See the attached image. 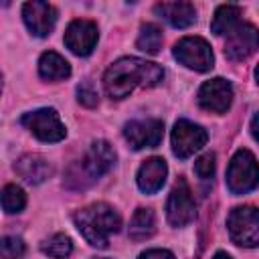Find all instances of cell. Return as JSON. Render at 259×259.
I'll return each mask as SVG.
<instances>
[{"label":"cell","mask_w":259,"mask_h":259,"mask_svg":"<svg viewBox=\"0 0 259 259\" xmlns=\"http://www.w3.org/2000/svg\"><path fill=\"white\" fill-rule=\"evenodd\" d=\"M162 79H164V71L160 65L138 57H123L117 59L105 71L103 87L111 99H123L136 87H154Z\"/></svg>","instance_id":"cell-1"},{"label":"cell","mask_w":259,"mask_h":259,"mask_svg":"<svg viewBox=\"0 0 259 259\" xmlns=\"http://www.w3.org/2000/svg\"><path fill=\"white\" fill-rule=\"evenodd\" d=\"M73 219L85 241L99 249H105L109 245V237L115 235L121 227V219L117 210L105 202H93L77 210Z\"/></svg>","instance_id":"cell-2"},{"label":"cell","mask_w":259,"mask_h":259,"mask_svg":"<svg viewBox=\"0 0 259 259\" xmlns=\"http://www.w3.org/2000/svg\"><path fill=\"white\" fill-rule=\"evenodd\" d=\"M115 164V150L111 148L109 142L105 140H97L89 146V150L85 152L83 160L79 162V166H73L69 172V182L77 180V188H83L87 184H91L93 180H97L99 176H103L105 172H109Z\"/></svg>","instance_id":"cell-3"},{"label":"cell","mask_w":259,"mask_h":259,"mask_svg":"<svg viewBox=\"0 0 259 259\" xmlns=\"http://www.w3.org/2000/svg\"><path fill=\"white\" fill-rule=\"evenodd\" d=\"M259 172H257V160L249 150H239L227 168V186L233 194H245L251 192L257 186Z\"/></svg>","instance_id":"cell-4"},{"label":"cell","mask_w":259,"mask_h":259,"mask_svg":"<svg viewBox=\"0 0 259 259\" xmlns=\"http://www.w3.org/2000/svg\"><path fill=\"white\" fill-rule=\"evenodd\" d=\"M229 235L233 243L241 247H257L259 243V214L255 206H237L227 219Z\"/></svg>","instance_id":"cell-5"},{"label":"cell","mask_w":259,"mask_h":259,"mask_svg":"<svg viewBox=\"0 0 259 259\" xmlns=\"http://www.w3.org/2000/svg\"><path fill=\"white\" fill-rule=\"evenodd\" d=\"M174 57L178 63H182L188 69H194L198 73H204L212 69L214 57L210 51V45L200 36H184L174 45Z\"/></svg>","instance_id":"cell-6"},{"label":"cell","mask_w":259,"mask_h":259,"mask_svg":"<svg viewBox=\"0 0 259 259\" xmlns=\"http://www.w3.org/2000/svg\"><path fill=\"white\" fill-rule=\"evenodd\" d=\"M20 123L30 130L40 142H61L67 134L59 113L53 107H42L30 113H24Z\"/></svg>","instance_id":"cell-7"},{"label":"cell","mask_w":259,"mask_h":259,"mask_svg":"<svg viewBox=\"0 0 259 259\" xmlns=\"http://www.w3.org/2000/svg\"><path fill=\"white\" fill-rule=\"evenodd\" d=\"M166 217H168V223L172 227H184V225L192 223L194 217H196L194 198H192V192H190L184 178H180L176 182V186L172 188V192L168 196Z\"/></svg>","instance_id":"cell-8"},{"label":"cell","mask_w":259,"mask_h":259,"mask_svg":"<svg viewBox=\"0 0 259 259\" xmlns=\"http://www.w3.org/2000/svg\"><path fill=\"white\" fill-rule=\"evenodd\" d=\"M208 136L206 130L188 121V119H178L172 130V150L178 158H190L194 152H198L206 144Z\"/></svg>","instance_id":"cell-9"},{"label":"cell","mask_w":259,"mask_h":259,"mask_svg":"<svg viewBox=\"0 0 259 259\" xmlns=\"http://www.w3.org/2000/svg\"><path fill=\"white\" fill-rule=\"evenodd\" d=\"M123 138L134 150L156 148L164 138V123L160 119H132L123 125Z\"/></svg>","instance_id":"cell-10"},{"label":"cell","mask_w":259,"mask_h":259,"mask_svg":"<svg viewBox=\"0 0 259 259\" xmlns=\"http://www.w3.org/2000/svg\"><path fill=\"white\" fill-rule=\"evenodd\" d=\"M231 101H233V87L223 77L204 81L198 89V103L202 109L210 113H225L231 107Z\"/></svg>","instance_id":"cell-11"},{"label":"cell","mask_w":259,"mask_h":259,"mask_svg":"<svg viewBox=\"0 0 259 259\" xmlns=\"http://www.w3.org/2000/svg\"><path fill=\"white\" fill-rule=\"evenodd\" d=\"M97 42V24L91 20H73L65 30V45L71 53L87 57Z\"/></svg>","instance_id":"cell-12"},{"label":"cell","mask_w":259,"mask_h":259,"mask_svg":"<svg viewBox=\"0 0 259 259\" xmlns=\"http://www.w3.org/2000/svg\"><path fill=\"white\" fill-rule=\"evenodd\" d=\"M22 18H24V24L28 26V30L34 36H47L55 28L57 10L49 2L32 0V2H26L22 6Z\"/></svg>","instance_id":"cell-13"},{"label":"cell","mask_w":259,"mask_h":259,"mask_svg":"<svg viewBox=\"0 0 259 259\" xmlns=\"http://www.w3.org/2000/svg\"><path fill=\"white\" fill-rule=\"evenodd\" d=\"M257 49V28L253 24H239L227 34L225 55L233 61H243Z\"/></svg>","instance_id":"cell-14"},{"label":"cell","mask_w":259,"mask_h":259,"mask_svg":"<svg viewBox=\"0 0 259 259\" xmlns=\"http://www.w3.org/2000/svg\"><path fill=\"white\" fill-rule=\"evenodd\" d=\"M14 170L28 184H42L53 174V166L40 154H24L22 158L16 160Z\"/></svg>","instance_id":"cell-15"},{"label":"cell","mask_w":259,"mask_h":259,"mask_svg":"<svg viewBox=\"0 0 259 259\" xmlns=\"http://www.w3.org/2000/svg\"><path fill=\"white\" fill-rule=\"evenodd\" d=\"M166 174H168V166L162 158L154 156V158H148L140 170H138V186L142 192L146 194H154L162 188L164 180H166Z\"/></svg>","instance_id":"cell-16"},{"label":"cell","mask_w":259,"mask_h":259,"mask_svg":"<svg viewBox=\"0 0 259 259\" xmlns=\"http://www.w3.org/2000/svg\"><path fill=\"white\" fill-rule=\"evenodd\" d=\"M154 12L174 28H186L196 20V10L190 2H160Z\"/></svg>","instance_id":"cell-17"},{"label":"cell","mask_w":259,"mask_h":259,"mask_svg":"<svg viewBox=\"0 0 259 259\" xmlns=\"http://www.w3.org/2000/svg\"><path fill=\"white\" fill-rule=\"evenodd\" d=\"M38 73L47 81H63V79H67L71 75V65L59 53L47 51L38 59Z\"/></svg>","instance_id":"cell-18"},{"label":"cell","mask_w":259,"mask_h":259,"mask_svg":"<svg viewBox=\"0 0 259 259\" xmlns=\"http://www.w3.org/2000/svg\"><path fill=\"white\" fill-rule=\"evenodd\" d=\"M241 24V8L235 4H223L217 8L212 22H210V30L217 36H227L231 30H235Z\"/></svg>","instance_id":"cell-19"},{"label":"cell","mask_w":259,"mask_h":259,"mask_svg":"<svg viewBox=\"0 0 259 259\" xmlns=\"http://www.w3.org/2000/svg\"><path fill=\"white\" fill-rule=\"evenodd\" d=\"M156 231V219L150 208H138L130 221V237L134 241L150 239Z\"/></svg>","instance_id":"cell-20"},{"label":"cell","mask_w":259,"mask_h":259,"mask_svg":"<svg viewBox=\"0 0 259 259\" xmlns=\"http://www.w3.org/2000/svg\"><path fill=\"white\" fill-rule=\"evenodd\" d=\"M162 40H164V36H162L160 26L148 22V24H144L140 28V34H138L136 45H138L140 51H144L148 55H156L160 51V47H162Z\"/></svg>","instance_id":"cell-21"},{"label":"cell","mask_w":259,"mask_h":259,"mask_svg":"<svg viewBox=\"0 0 259 259\" xmlns=\"http://www.w3.org/2000/svg\"><path fill=\"white\" fill-rule=\"evenodd\" d=\"M40 251L45 255L53 257V259H67L73 251V243L67 235L57 233V235H53V237H49L47 241L40 243Z\"/></svg>","instance_id":"cell-22"},{"label":"cell","mask_w":259,"mask_h":259,"mask_svg":"<svg viewBox=\"0 0 259 259\" xmlns=\"http://www.w3.org/2000/svg\"><path fill=\"white\" fill-rule=\"evenodd\" d=\"M0 204L2 208L8 212V214H14V212H20L24 206H26V194L20 186L16 184H6L2 190H0Z\"/></svg>","instance_id":"cell-23"},{"label":"cell","mask_w":259,"mask_h":259,"mask_svg":"<svg viewBox=\"0 0 259 259\" xmlns=\"http://www.w3.org/2000/svg\"><path fill=\"white\" fill-rule=\"evenodd\" d=\"M24 253H26V247L20 237L6 235L0 239V257L2 259H20Z\"/></svg>","instance_id":"cell-24"},{"label":"cell","mask_w":259,"mask_h":259,"mask_svg":"<svg viewBox=\"0 0 259 259\" xmlns=\"http://www.w3.org/2000/svg\"><path fill=\"white\" fill-rule=\"evenodd\" d=\"M194 172L200 180H210L212 174H214V154L212 152H206L202 154L196 162H194Z\"/></svg>","instance_id":"cell-25"},{"label":"cell","mask_w":259,"mask_h":259,"mask_svg":"<svg viewBox=\"0 0 259 259\" xmlns=\"http://www.w3.org/2000/svg\"><path fill=\"white\" fill-rule=\"evenodd\" d=\"M77 99L79 103H83L85 107H95L97 101H99V95L97 91L93 89V85L89 81H83L79 87H77Z\"/></svg>","instance_id":"cell-26"},{"label":"cell","mask_w":259,"mask_h":259,"mask_svg":"<svg viewBox=\"0 0 259 259\" xmlns=\"http://www.w3.org/2000/svg\"><path fill=\"white\" fill-rule=\"evenodd\" d=\"M138 259H176L168 249H148Z\"/></svg>","instance_id":"cell-27"},{"label":"cell","mask_w":259,"mask_h":259,"mask_svg":"<svg viewBox=\"0 0 259 259\" xmlns=\"http://www.w3.org/2000/svg\"><path fill=\"white\" fill-rule=\"evenodd\" d=\"M212 259H233V257H231L229 253H225V251H219V253H217Z\"/></svg>","instance_id":"cell-28"},{"label":"cell","mask_w":259,"mask_h":259,"mask_svg":"<svg viewBox=\"0 0 259 259\" xmlns=\"http://www.w3.org/2000/svg\"><path fill=\"white\" fill-rule=\"evenodd\" d=\"M0 91H2V75H0Z\"/></svg>","instance_id":"cell-29"},{"label":"cell","mask_w":259,"mask_h":259,"mask_svg":"<svg viewBox=\"0 0 259 259\" xmlns=\"http://www.w3.org/2000/svg\"><path fill=\"white\" fill-rule=\"evenodd\" d=\"M93 259H105V257H93Z\"/></svg>","instance_id":"cell-30"}]
</instances>
